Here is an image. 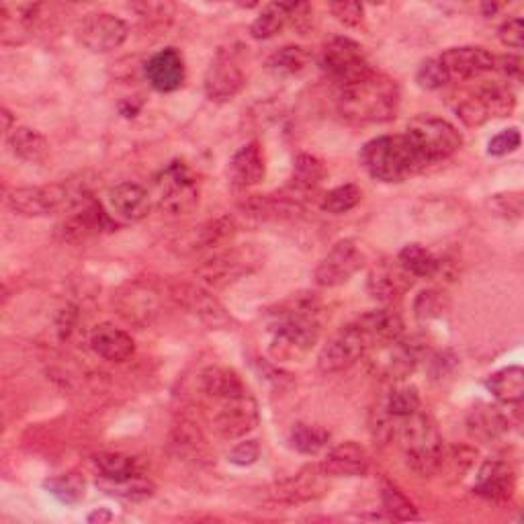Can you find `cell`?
Returning a JSON list of instances; mask_svg holds the SVG:
<instances>
[{
    "mask_svg": "<svg viewBox=\"0 0 524 524\" xmlns=\"http://www.w3.org/2000/svg\"><path fill=\"white\" fill-rule=\"evenodd\" d=\"M381 504L385 514L391 520H400V522H408V520H416L418 518V510L416 506L391 484H383L381 488Z\"/></svg>",
    "mask_w": 524,
    "mask_h": 524,
    "instance_id": "cell-42",
    "label": "cell"
},
{
    "mask_svg": "<svg viewBox=\"0 0 524 524\" xmlns=\"http://www.w3.org/2000/svg\"><path fill=\"white\" fill-rule=\"evenodd\" d=\"M95 520H111V512H107V510H97V512H93L91 516H89V522H95Z\"/></svg>",
    "mask_w": 524,
    "mask_h": 524,
    "instance_id": "cell-55",
    "label": "cell"
},
{
    "mask_svg": "<svg viewBox=\"0 0 524 524\" xmlns=\"http://www.w3.org/2000/svg\"><path fill=\"white\" fill-rule=\"evenodd\" d=\"M246 84V74L230 50H220L211 60L205 80H203V91L205 97L213 103H228L232 101Z\"/></svg>",
    "mask_w": 524,
    "mask_h": 524,
    "instance_id": "cell-12",
    "label": "cell"
},
{
    "mask_svg": "<svg viewBox=\"0 0 524 524\" xmlns=\"http://www.w3.org/2000/svg\"><path fill=\"white\" fill-rule=\"evenodd\" d=\"M236 234V224L232 217H217V220L205 222L199 228H193V232L183 240V248L187 252H203L220 248L226 242H230Z\"/></svg>",
    "mask_w": 524,
    "mask_h": 524,
    "instance_id": "cell-28",
    "label": "cell"
},
{
    "mask_svg": "<svg viewBox=\"0 0 524 524\" xmlns=\"http://www.w3.org/2000/svg\"><path fill=\"white\" fill-rule=\"evenodd\" d=\"M109 207L125 222H142L150 215L152 197L138 183H119L109 191Z\"/></svg>",
    "mask_w": 524,
    "mask_h": 524,
    "instance_id": "cell-26",
    "label": "cell"
},
{
    "mask_svg": "<svg viewBox=\"0 0 524 524\" xmlns=\"http://www.w3.org/2000/svg\"><path fill=\"white\" fill-rule=\"evenodd\" d=\"M475 95L479 101L484 103L490 119H502L510 117L512 111L516 109V95L512 93L510 86L500 84V82H486L482 86H477Z\"/></svg>",
    "mask_w": 524,
    "mask_h": 524,
    "instance_id": "cell-36",
    "label": "cell"
},
{
    "mask_svg": "<svg viewBox=\"0 0 524 524\" xmlns=\"http://www.w3.org/2000/svg\"><path fill=\"white\" fill-rule=\"evenodd\" d=\"M361 201H363V191L357 185L348 183L326 193L322 199V209L332 215H342L353 211Z\"/></svg>",
    "mask_w": 524,
    "mask_h": 524,
    "instance_id": "cell-43",
    "label": "cell"
},
{
    "mask_svg": "<svg viewBox=\"0 0 524 524\" xmlns=\"http://www.w3.org/2000/svg\"><path fill=\"white\" fill-rule=\"evenodd\" d=\"M416 82L424 91H441L443 86L451 82V76L441 58H430L420 64L416 72Z\"/></svg>",
    "mask_w": 524,
    "mask_h": 524,
    "instance_id": "cell-44",
    "label": "cell"
},
{
    "mask_svg": "<svg viewBox=\"0 0 524 524\" xmlns=\"http://www.w3.org/2000/svg\"><path fill=\"white\" fill-rule=\"evenodd\" d=\"M310 62H312V54H310L308 48H303V46H285V48H281L279 52H275L269 58L267 66L275 74L293 76V74H299V72H303L305 68H308Z\"/></svg>",
    "mask_w": 524,
    "mask_h": 524,
    "instance_id": "cell-40",
    "label": "cell"
},
{
    "mask_svg": "<svg viewBox=\"0 0 524 524\" xmlns=\"http://www.w3.org/2000/svg\"><path fill=\"white\" fill-rule=\"evenodd\" d=\"M172 297L177 299L181 308H185L193 318L211 330H224L234 324V318L224 308L222 301L199 285H177L172 289Z\"/></svg>",
    "mask_w": 524,
    "mask_h": 524,
    "instance_id": "cell-15",
    "label": "cell"
},
{
    "mask_svg": "<svg viewBox=\"0 0 524 524\" xmlns=\"http://www.w3.org/2000/svg\"><path fill=\"white\" fill-rule=\"evenodd\" d=\"M439 58L445 64L451 80L453 78L473 80L496 70V58L486 48H479V46L449 48Z\"/></svg>",
    "mask_w": 524,
    "mask_h": 524,
    "instance_id": "cell-17",
    "label": "cell"
},
{
    "mask_svg": "<svg viewBox=\"0 0 524 524\" xmlns=\"http://www.w3.org/2000/svg\"><path fill=\"white\" fill-rule=\"evenodd\" d=\"M320 66L324 74L338 84V89L359 82L373 72L363 46L348 37H332L324 43Z\"/></svg>",
    "mask_w": 524,
    "mask_h": 524,
    "instance_id": "cell-7",
    "label": "cell"
},
{
    "mask_svg": "<svg viewBox=\"0 0 524 524\" xmlns=\"http://www.w3.org/2000/svg\"><path fill=\"white\" fill-rule=\"evenodd\" d=\"M74 324H76V310L74 308H64L58 316V334L62 340H68L72 330H74Z\"/></svg>",
    "mask_w": 524,
    "mask_h": 524,
    "instance_id": "cell-53",
    "label": "cell"
},
{
    "mask_svg": "<svg viewBox=\"0 0 524 524\" xmlns=\"http://www.w3.org/2000/svg\"><path fill=\"white\" fill-rule=\"evenodd\" d=\"M97 486L103 488L107 494L123 500H148L156 492V486L142 473L123 479V482H97Z\"/></svg>",
    "mask_w": 524,
    "mask_h": 524,
    "instance_id": "cell-41",
    "label": "cell"
},
{
    "mask_svg": "<svg viewBox=\"0 0 524 524\" xmlns=\"http://www.w3.org/2000/svg\"><path fill=\"white\" fill-rule=\"evenodd\" d=\"M518 148H520V131H518V127L502 129L500 134H496L488 142V154L490 156H506V154L516 152Z\"/></svg>",
    "mask_w": 524,
    "mask_h": 524,
    "instance_id": "cell-49",
    "label": "cell"
},
{
    "mask_svg": "<svg viewBox=\"0 0 524 524\" xmlns=\"http://www.w3.org/2000/svg\"><path fill=\"white\" fill-rule=\"evenodd\" d=\"M338 113L351 123H387L400 109V86L381 72L338 89Z\"/></svg>",
    "mask_w": 524,
    "mask_h": 524,
    "instance_id": "cell-3",
    "label": "cell"
},
{
    "mask_svg": "<svg viewBox=\"0 0 524 524\" xmlns=\"http://www.w3.org/2000/svg\"><path fill=\"white\" fill-rule=\"evenodd\" d=\"M324 174H326V168L320 158L312 154H299L293 162L291 185L297 193L312 191L324 181Z\"/></svg>",
    "mask_w": 524,
    "mask_h": 524,
    "instance_id": "cell-38",
    "label": "cell"
},
{
    "mask_svg": "<svg viewBox=\"0 0 524 524\" xmlns=\"http://www.w3.org/2000/svg\"><path fill=\"white\" fill-rule=\"evenodd\" d=\"M127 35V23L113 13H89L78 25L80 43L93 54H111L119 50Z\"/></svg>",
    "mask_w": 524,
    "mask_h": 524,
    "instance_id": "cell-11",
    "label": "cell"
},
{
    "mask_svg": "<svg viewBox=\"0 0 524 524\" xmlns=\"http://www.w3.org/2000/svg\"><path fill=\"white\" fill-rule=\"evenodd\" d=\"M445 310V297L439 291H422L416 299V316L422 320L441 318Z\"/></svg>",
    "mask_w": 524,
    "mask_h": 524,
    "instance_id": "cell-48",
    "label": "cell"
},
{
    "mask_svg": "<svg viewBox=\"0 0 524 524\" xmlns=\"http://www.w3.org/2000/svg\"><path fill=\"white\" fill-rule=\"evenodd\" d=\"M381 348L373 357L375 369L391 379H404L410 373H414L416 365L420 363V353L422 348L416 342H406V340H396L379 344Z\"/></svg>",
    "mask_w": 524,
    "mask_h": 524,
    "instance_id": "cell-18",
    "label": "cell"
},
{
    "mask_svg": "<svg viewBox=\"0 0 524 524\" xmlns=\"http://www.w3.org/2000/svg\"><path fill=\"white\" fill-rule=\"evenodd\" d=\"M256 265L258 260L250 254V250L228 248L213 252L205 262H201L197 275L203 281V285L220 289L238 281L242 275H248Z\"/></svg>",
    "mask_w": 524,
    "mask_h": 524,
    "instance_id": "cell-13",
    "label": "cell"
},
{
    "mask_svg": "<svg viewBox=\"0 0 524 524\" xmlns=\"http://www.w3.org/2000/svg\"><path fill=\"white\" fill-rule=\"evenodd\" d=\"M258 457H260L258 441H242L230 451L228 461L238 465V467H250L258 461Z\"/></svg>",
    "mask_w": 524,
    "mask_h": 524,
    "instance_id": "cell-51",
    "label": "cell"
},
{
    "mask_svg": "<svg viewBox=\"0 0 524 524\" xmlns=\"http://www.w3.org/2000/svg\"><path fill=\"white\" fill-rule=\"evenodd\" d=\"M457 117L467 125V127H479L484 125L486 121H490V115L484 107V103L479 101V97L475 93H469L465 99H461L455 107Z\"/></svg>",
    "mask_w": 524,
    "mask_h": 524,
    "instance_id": "cell-46",
    "label": "cell"
},
{
    "mask_svg": "<svg viewBox=\"0 0 524 524\" xmlns=\"http://www.w3.org/2000/svg\"><path fill=\"white\" fill-rule=\"evenodd\" d=\"M70 201V191L64 185L19 187L7 195V205L25 217H48L68 207Z\"/></svg>",
    "mask_w": 524,
    "mask_h": 524,
    "instance_id": "cell-14",
    "label": "cell"
},
{
    "mask_svg": "<svg viewBox=\"0 0 524 524\" xmlns=\"http://www.w3.org/2000/svg\"><path fill=\"white\" fill-rule=\"evenodd\" d=\"M291 447L301 455H318L330 443V432L318 424H295L289 434Z\"/></svg>",
    "mask_w": 524,
    "mask_h": 524,
    "instance_id": "cell-39",
    "label": "cell"
},
{
    "mask_svg": "<svg viewBox=\"0 0 524 524\" xmlns=\"http://www.w3.org/2000/svg\"><path fill=\"white\" fill-rule=\"evenodd\" d=\"M115 228L117 226L97 201H86V203L80 201L78 209L62 224L60 232L64 240L78 242L97 236L101 232H111Z\"/></svg>",
    "mask_w": 524,
    "mask_h": 524,
    "instance_id": "cell-20",
    "label": "cell"
},
{
    "mask_svg": "<svg viewBox=\"0 0 524 524\" xmlns=\"http://www.w3.org/2000/svg\"><path fill=\"white\" fill-rule=\"evenodd\" d=\"M373 348L369 334L359 322L340 328L320 351L318 367L322 373H340L357 365Z\"/></svg>",
    "mask_w": 524,
    "mask_h": 524,
    "instance_id": "cell-9",
    "label": "cell"
},
{
    "mask_svg": "<svg viewBox=\"0 0 524 524\" xmlns=\"http://www.w3.org/2000/svg\"><path fill=\"white\" fill-rule=\"evenodd\" d=\"M119 312L125 320L138 326H146L160 312L158 293L146 283L127 285V289L119 295Z\"/></svg>",
    "mask_w": 524,
    "mask_h": 524,
    "instance_id": "cell-25",
    "label": "cell"
},
{
    "mask_svg": "<svg viewBox=\"0 0 524 524\" xmlns=\"http://www.w3.org/2000/svg\"><path fill=\"white\" fill-rule=\"evenodd\" d=\"M400 449L408 469L416 475L428 477L439 471L445 463V441L434 418L424 412H416L402 420L400 426Z\"/></svg>",
    "mask_w": 524,
    "mask_h": 524,
    "instance_id": "cell-5",
    "label": "cell"
},
{
    "mask_svg": "<svg viewBox=\"0 0 524 524\" xmlns=\"http://www.w3.org/2000/svg\"><path fill=\"white\" fill-rule=\"evenodd\" d=\"M412 283H414V277L400 265L396 258V260L379 262V265L369 275L367 289L375 301L389 305L393 301L402 299L410 291Z\"/></svg>",
    "mask_w": 524,
    "mask_h": 524,
    "instance_id": "cell-16",
    "label": "cell"
},
{
    "mask_svg": "<svg viewBox=\"0 0 524 524\" xmlns=\"http://www.w3.org/2000/svg\"><path fill=\"white\" fill-rule=\"evenodd\" d=\"M187 76L183 54L177 48H166L154 54L146 64V78L158 93L179 91Z\"/></svg>",
    "mask_w": 524,
    "mask_h": 524,
    "instance_id": "cell-19",
    "label": "cell"
},
{
    "mask_svg": "<svg viewBox=\"0 0 524 524\" xmlns=\"http://www.w3.org/2000/svg\"><path fill=\"white\" fill-rule=\"evenodd\" d=\"M89 344L93 353L109 363H125L136 353V342L125 330L115 324H99L93 328L89 336Z\"/></svg>",
    "mask_w": 524,
    "mask_h": 524,
    "instance_id": "cell-23",
    "label": "cell"
},
{
    "mask_svg": "<svg viewBox=\"0 0 524 524\" xmlns=\"http://www.w3.org/2000/svg\"><path fill=\"white\" fill-rule=\"evenodd\" d=\"M467 426H469V432L475 436V439L484 441V443H492V441H498L500 436H504L508 432L510 422L496 406L484 404V406H477L469 412Z\"/></svg>",
    "mask_w": 524,
    "mask_h": 524,
    "instance_id": "cell-30",
    "label": "cell"
},
{
    "mask_svg": "<svg viewBox=\"0 0 524 524\" xmlns=\"http://www.w3.org/2000/svg\"><path fill=\"white\" fill-rule=\"evenodd\" d=\"M357 322L369 334L373 346L396 342L404 334V320L396 310H391V308L373 310V312L361 316Z\"/></svg>",
    "mask_w": 524,
    "mask_h": 524,
    "instance_id": "cell-29",
    "label": "cell"
},
{
    "mask_svg": "<svg viewBox=\"0 0 524 524\" xmlns=\"http://www.w3.org/2000/svg\"><path fill=\"white\" fill-rule=\"evenodd\" d=\"M93 467L99 482H123L134 475H140V465L134 457L121 453H101L93 457Z\"/></svg>",
    "mask_w": 524,
    "mask_h": 524,
    "instance_id": "cell-33",
    "label": "cell"
},
{
    "mask_svg": "<svg viewBox=\"0 0 524 524\" xmlns=\"http://www.w3.org/2000/svg\"><path fill=\"white\" fill-rule=\"evenodd\" d=\"M320 467L328 477H363L371 467V459L365 447L346 441L330 449Z\"/></svg>",
    "mask_w": 524,
    "mask_h": 524,
    "instance_id": "cell-22",
    "label": "cell"
},
{
    "mask_svg": "<svg viewBox=\"0 0 524 524\" xmlns=\"http://www.w3.org/2000/svg\"><path fill=\"white\" fill-rule=\"evenodd\" d=\"M498 37L506 48L522 50V46H524V21L520 17L508 19L506 23H502Z\"/></svg>",
    "mask_w": 524,
    "mask_h": 524,
    "instance_id": "cell-50",
    "label": "cell"
},
{
    "mask_svg": "<svg viewBox=\"0 0 524 524\" xmlns=\"http://www.w3.org/2000/svg\"><path fill=\"white\" fill-rule=\"evenodd\" d=\"M322 334V303L314 293H297L271 312L267 353L277 363H299L308 357Z\"/></svg>",
    "mask_w": 524,
    "mask_h": 524,
    "instance_id": "cell-2",
    "label": "cell"
},
{
    "mask_svg": "<svg viewBox=\"0 0 524 524\" xmlns=\"http://www.w3.org/2000/svg\"><path fill=\"white\" fill-rule=\"evenodd\" d=\"M324 477L326 473L322 471V467H312V469H305L301 473H297L295 477L287 479V482L277 486L275 496L283 502H308V500H316L324 494L326 486H324Z\"/></svg>",
    "mask_w": 524,
    "mask_h": 524,
    "instance_id": "cell-27",
    "label": "cell"
},
{
    "mask_svg": "<svg viewBox=\"0 0 524 524\" xmlns=\"http://www.w3.org/2000/svg\"><path fill=\"white\" fill-rule=\"evenodd\" d=\"M11 152L23 162H41L50 154V142L33 127H15L7 136Z\"/></svg>",
    "mask_w": 524,
    "mask_h": 524,
    "instance_id": "cell-31",
    "label": "cell"
},
{
    "mask_svg": "<svg viewBox=\"0 0 524 524\" xmlns=\"http://www.w3.org/2000/svg\"><path fill=\"white\" fill-rule=\"evenodd\" d=\"M46 488L66 504H74L84 496V482L78 475H60L46 482Z\"/></svg>",
    "mask_w": 524,
    "mask_h": 524,
    "instance_id": "cell-45",
    "label": "cell"
},
{
    "mask_svg": "<svg viewBox=\"0 0 524 524\" xmlns=\"http://www.w3.org/2000/svg\"><path fill=\"white\" fill-rule=\"evenodd\" d=\"M359 162L371 179L389 185L404 183L426 170L404 134L373 138L361 148Z\"/></svg>",
    "mask_w": 524,
    "mask_h": 524,
    "instance_id": "cell-4",
    "label": "cell"
},
{
    "mask_svg": "<svg viewBox=\"0 0 524 524\" xmlns=\"http://www.w3.org/2000/svg\"><path fill=\"white\" fill-rule=\"evenodd\" d=\"M156 205L162 213L189 215L199 205V185L183 162H172L156 181Z\"/></svg>",
    "mask_w": 524,
    "mask_h": 524,
    "instance_id": "cell-8",
    "label": "cell"
},
{
    "mask_svg": "<svg viewBox=\"0 0 524 524\" xmlns=\"http://www.w3.org/2000/svg\"><path fill=\"white\" fill-rule=\"evenodd\" d=\"M400 265L418 279L436 277L441 271V258H436L428 248L422 244H408L398 254Z\"/></svg>",
    "mask_w": 524,
    "mask_h": 524,
    "instance_id": "cell-35",
    "label": "cell"
},
{
    "mask_svg": "<svg viewBox=\"0 0 524 524\" xmlns=\"http://www.w3.org/2000/svg\"><path fill=\"white\" fill-rule=\"evenodd\" d=\"M297 3H271L260 11L250 27V35L254 39H271L275 37L293 17Z\"/></svg>",
    "mask_w": 524,
    "mask_h": 524,
    "instance_id": "cell-34",
    "label": "cell"
},
{
    "mask_svg": "<svg viewBox=\"0 0 524 524\" xmlns=\"http://www.w3.org/2000/svg\"><path fill=\"white\" fill-rule=\"evenodd\" d=\"M0 117H3V129H5V134L9 136L11 131L15 129V127H13V115H11V111H9V109H5V107H3V111H0Z\"/></svg>",
    "mask_w": 524,
    "mask_h": 524,
    "instance_id": "cell-54",
    "label": "cell"
},
{
    "mask_svg": "<svg viewBox=\"0 0 524 524\" xmlns=\"http://www.w3.org/2000/svg\"><path fill=\"white\" fill-rule=\"evenodd\" d=\"M488 391L502 404H520L524 398V371L518 365L496 371L486 381Z\"/></svg>",
    "mask_w": 524,
    "mask_h": 524,
    "instance_id": "cell-32",
    "label": "cell"
},
{
    "mask_svg": "<svg viewBox=\"0 0 524 524\" xmlns=\"http://www.w3.org/2000/svg\"><path fill=\"white\" fill-rule=\"evenodd\" d=\"M516 488V477L508 463L492 459L482 465L477 471V479L473 484V492L494 502H504L512 498Z\"/></svg>",
    "mask_w": 524,
    "mask_h": 524,
    "instance_id": "cell-24",
    "label": "cell"
},
{
    "mask_svg": "<svg viewBox=\"0 0 524 524\" xmlns=\"http://www.w3.org/2000/svg\"><path fill=\"white\" fill-rule=\"evenodd\" d=\"M330 13L338 23L346 27H359L365 19V7L353 0H340V3H330Z\"/></svg>",
    "mask_w": 524,
    "mask_h": 524,
    "instance_id": "cell-47",
    "label": "cell"
},
{
    "mask_svg": "<svg viewBox=\"0 0 524 524\" xmlns=\"http://www.w3.org/2000/svg\"><path fill=\"white\" fill-rule=\"evenodd\" d=\"M496 68L510 80H522V70L524 62L520 56H502L496 58Z\"/></svg>",
    "mask_w": 524,
    "mask_h": 524,
    "instance_id": "cell-52",
    "label": "cell"
},
{
    "mask_svg": "<svg viewBox=\"0 0 524 524\" xmlns=\"http://www.w3.org/2000/svg\"><path fill=\"white\" fill-rule=\"evenodd\" d=\"M379 408L396 420H404L420 410V393L414 385H396L391 387Z\"/></svg>",
    "mask_w": 524,
    "mask_h": 524,
    "instance_id": "cell-37",
    "label": "cell"
},
{
    "mask_svg": "<svg viewBox=\"0 0 524 524\" xmlns=\"http://www.w3.org/2000/svg\"><path fill=\"white\" fill-rule=\"evenodd\" d=\"M404 136L426 168L449 160L463 146L461 131L447 119L432 115L414 117Z\"/></svg>",
    "mask_w": 524,
    "mask_h": 524,
    "instance_id": "cell-6",
    "label": "cell"
},
{
    "mask_svg": "<svg viewBox=\"0 0 524 524\" xmlns=\"http://www.w3.org/2000/svg\"><path fill=\"white\" fill-rule=\"evenodd\" d=\"M365 267V254L361 252L357 240H340L322 258L314 279L320 287L332 289L351 281Z\"/></svg>",
    "mask_w": 524,
    "mask_h": 524,
    "instance_id": "cell-10",
    "label": "cell"
},
{
    "mask_svg": "<svg viewBox=\"0 0 524 524\" xmlns=\"http://www.w3.org/2000/svg\"><path fill=\"white\" fill-rule=\"evenodd\" d=\"M267 174L265 152H262L258 142L244 144L230 160L228 179L234 189H250L256 187Z\"/></svg>",
    "mask_w": 524,
    "mask_h": 524,
    "instance_id": "cell-21",
    "label": "cell"
},
{
    "mask_svg": "<svg viewBox=\"0 0 524 524\" xmlns=\"http://www.w3.org/2000/svg\"><path fill=\"white\" fill-rule=\"evenodd\" d=\"M197 391L211 428L226 441L242 439L258 424V406L242 377L228 367H207L197 377Z\"/></svg>",
    "mask_w": 524,
    "mask_h": 524,
    "instance_id": "cell-1",
    "label": "cell"
}]
</instances>
